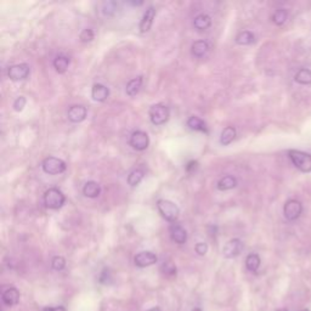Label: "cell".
Returning a JSON list of instances; mask_svg holds the SVG:
<instances>
[{
    "label": "cell",
    "mask_w": 311,
    "mask_h": 311,
    "mask_svg": "<svg viewBox=\"0 0 311 311\" xmlns=\"http://www.w3.org/2000/svg\"><path fill=\"white\" fill-rule=\"evenodd\" d=\"M289 158L293 164L299 169L303 173H310L311 171V155L305 152H301V151L297 150H291L288 152Z\"/></svg>",
    "instance_id": "cell-1"
},
{
    "label": "cell",
    "mask_w": 311,
    "mask_h": 311,
    "mask_svg": "<svg viewBox=\"0 0 311 311\" xmlns=\"http://www.w3.org/2000/svg\"><path fill=\"white\" fill-rule=\"evenodd\" d=\"M157 207H158V211L162 214V217L165 220L170 221V223L177 221L179 214H180V209H179L178 205L174 202L169 201V199H159L157 202Z\"/></svg>",
    "instance_id": "cell-2"
},
{
    "label": "cell",
    "mask_w": 311,
    "mask_h": 311,
    "mask_svg": "<svg viewBox=\"0 0 311 311\" xmlns=\"http://www.w3.org/2000/svg\"><path fill=\"white\" fill-rule=\"evenodd\" d=\"M66 197L58 189H49L44 195V203L48 208L58 209L64 204Z\"/></svg>",
    "instance_id": "cell-3"
},
{
    "label": "cell",
    "mask_w": 311,
    "mask_h": 311,
    "mask_svg": "<svg viewBox=\"0 0 311 311\" xmlns=\"http://www.w3.org/2000/svg\"><path fill=\"white\" fill-rule=\"evenodd\" d=\"M169 116H170L169 109L164 105H153L150 109V119L155 125H162L167 123Z\"/></svg>",
    "instance_id": "cell-4"
},
{
    "label": "cell",
    "mask_w": 311,
    "mask_h": 311,
    "mask_svg": "<svg viewBox=\"0 0 311 311\" xmlns=\"http://www.w3.org/2000/svg\"><path fill=\"white\" fill-rule=\"evenodd\" d=\"M43 170L49 175H57L66 170V163L56 157H48L43 162Z\"/></svg>",
    "instance_id": "cell-5"
},
{
    "label": "cell",
    "mask_w": 311,
    "mask_h": 311,
    "mask_svg": "<svg viewBox=\"0 0 311 311\" xmlns=\"http://www.w3.org/2000/svg\"><path fill=\"white\" fill-rule=\"evenodd\" d=\"M301 212H303V205L297 199H289L283 207V214H285L286 219L289 221L297 220L300 217Z\"/></svg>",
    "instance_id": "cell-6"
},
{
    "label": "cell",
    "mask_w": 311,
    "mask_h": 311,
    "mask_svg": "<svg viewBox=\"0 0 311 311\" xmlns=\"http://www.w3.org/2000/svg\"><path fill=\"white\" fill-rule=\"evenodd\" d=\"M243 247H245V245H243V242L241 241V239H238V238L230 239V241L227 242L223 248L224 257L227 258V259H232V258L238 257V255L242 253Z\"/></svg>",
    "instance_id": "cell-7"
},
{
    "label": "cell",
    "mask_w": 311,
    "mask_h": 311,
    "mask_svg": "<svg viewBox=\"0 0 311 311\" xmlns=\"http://www.w3.org/2000/svg\"><path fill=\"white\" fill-rule=\"evenodd\" d=\"M29 75V66L27 63H18L11 66L8 71V76L11 81L17 82L26 79Z\"/></svg>",
    "instance_id": "cell-8"
},
{
    "label": "cell",
    "mask_w": 311,
    "mask_h": 311,
    "mask_svg": "<svg viewBox=\"0 0 311 311\" xmlns=\"http://www.w3.org/2000/svg\"><path fill=\"white\" fill-rule=\"evenodd\" d=\"M130 145L137 151H144L149 147L150 137L145 131L137 130L134 131L130 136Z\"/></svg>",
    "instance_id": "cell-9"
},
{
    "label": "cell",
    "mask_w": 311,
    "mask_h": 311,
    "mask_svg": "<svg viewBox=\"0 0 311 311\" xmlns=\"http://www.w3.org/2000/svg\"><path fill=\"white\" fill-rule=\"evenodd\" d=\"M134 263L137 267L151 266L157 263V255L152 252H140L135 255Z\"/></svg>",
    "instance_id": "cell-10"
},
{
    "label": "cell",
    "mask_w": 311,
    "mask_h": 311,
    "mask_svg": "<svg viewBox=\"0 0 311 311\" xmlns=\"http://www.w3.org/2000/svg\"><path fill=\"white\" fill-rule=\"evenodd\" d=\"M2 299L3 303H4L6 306L16 305L18 300H20V292H18V289L15 287H9L3 289Z\"/></svg>",
    "instance_id": "cell-11"
},
{
    "label": "cell",
    "mask_w": 311,
    "mask_h": 311,
    "mask_svg": "<svg viewBox=\"0 0 311 311\" xmlns=\"http://www.w3.org/2000/svg\"><path fill=\"white\" fill-rule=\"evenodd\" d=\"M169 232H170V238L178 245H184L187 241V232L181 225L173 224L169 227Z\"/></svg>",
    "instance_id": "cell-12"
},
{
    "label": "cell",
    "mask_w": 311,
    "mask_h": 311,
    "mask_svg": "<svg viewBox=\"0 0 311 311\" xmlns=\"http://www.w3.org/2000/svg\"><path fill=\"white\" fill-rule=\"evenodd\" d=\"M68 119L73 123H81L87 118V109L84 106H81V105H76V106H72L68 110Z\"/></svg>",
    "instance_id": "cell-13"
},
{
    "label": "cell",
    "mask_w": 311,
    "mask_h": 311,
    "mask_svg": "<svg viewBox=\"0 0 311 311\" xmlns=\"http://www.w3.org/2000/svg\"><path fill=\"white\" fill-rule=\"evenodd\" d=\"M155 16H156L155 8H153V6H150V8L146 10V12L144 14L143 20H141V22H140V32L141 33L149 32V30L151 29V27H152Z\"/></svg>",
    "instance_id": "cell-14"
},
{
    "label": "cell",
    "mask_w": 311,
    "mask_h": 311,
    "mask_svg": "<svg viewBox=\"0 0 311 311\" xmlns=\"http://www.w3.org/2000/svg\"><path fill=\"white\" fill-rule=\"evenodd\" d=\"M91 96L95 101L103 102V101H106L107 97L110 96L109 88L105 87L102 84H94V87L91 89Z\"/></svg>",
    "instance_id": "cell-15"
},
{
    "label": "cell",
    "mask_w": 311,
    "mask_h": 311,
    "mask_svg": "<svg viewBox=\"0 0 311 311\" xmlns=\"http://www.w3.org/2000/svg\"><path fill=\"white\" fill-rule=\"evenodd\" d=\"M83 193L89 198H96L101 193V186L96 181H88L83 187Z\"/></svg>",
    "instance_id": "cell-16"
},
{
    "label": "cell",
    "mask_w": 311,
    "mask_h": 311,
    "mask_svg": "<svg viewBox=\"0 0 311 311\" xmlns=\"http://www.w3.org/2000/svg\"><path fill=\"white\" fill-rule=\"evenodd\" d=\"M209 50V45L204 41H197L191 46V52L195 57H202L207 54Z\"/></svg>",
    "instance_id": "cell-17"
},
{
    "label": "cell",
    "mask_w": 311,
    "mask_h": 311,
    "mask_svg": "<svg viewBox=\"0 0 311 311\" xmlns=\"http://www.w3.org/2000/svg\"><path fill=\"white\" fill-rule=\"evenodd\" d=\"M212 24V18L208 16L207 14H201L198 16L195 17L193 20V26H195L196 29L198 30H205L211 27Z\"/></svg>",
    "instance_id": "cell-18"
},
{
    "label": "cell",
    "mask_w": 311,
    "mask_h": 311,
    "mask_svg": "<svg viewBox=\"0 0 311 311\" xmlns=\"http://www.w3.org/2000/svg\"><path fill=\"white\" fill-rule=\"evenodd\" d=\"M187 127H189L190 129H192V130L202 131V133H205V134L208 133L207 124H205L202 119H199L198 117H190L189 121H187Z\"/></svg>",
    "instance_id": "cell-19"
},
{
    "label": "cell",
    "mask_w": 311,
    "mask_h": 311,
    "mask_svg": "<svg viewBox=\"0 0 311 311\" xmlns=\"http://www.w3.org/2000/svg\"><path fill=\"white\" fill-rule=\"evenodd\" d=\"M237 186V180L236 178H233L232 175H226V177L221 178L218 183V189L220 191H227L231 189H235Z\"/></svg>",
    "instance_id": "cell-20"
},
{
    "label": "cell",
    "mask_w": 311,
    "mask_h": 311,
    "mask_svg": "<svg viewBox=\"0 0 311 311\" xmlns=\"http://www.w3.org/2000/svg\"><path fill=\"white\" fill-rule=\"evenodd\" d=\"M70 57L64 56V55H58V56L54 60V67L57 73H64L70 66Z\"/></svg>",
    "instance_id": "cell-21"
},
{
    "label": "cell",
    "mask_w": 311,
    "mask_h": 311,
    "mask_svg": "<svg viewBox=\"0 0 311 311\" xmlns=\"http://www.w3.org/2000/svg\"><path fill=\"white\" fill-rule=\"evenodd\" d=\"M141 87H143V77H136L127 84V94L133 97L140 91Z\"/></svg>",
    "instance_id": "cell-22"
},
{
    "label": "cell",
    "mask_w": 311,
    "mask_h": 311,
    "mask_svg": "<svg viewBox=\"0 0 311 311\" xmlns=\"http://www.w3.org/2000/svg\"><path fill=\"white\" fill-rule=\"evenodd\" d=\"M236 137V129L233 127H226L221 131L220 135V143L224 145V146H227L235 140Z\"/></svg>",
    "instance_id": "cell-23"
},
{
    "label": "cell",
    "mask_w": 311,
    "mask_h": 311,
    "mask_svg": "<svg viewBox=\"0 0 311 311\" xmlns=\"http://www.w3.org/2000/svg\"><path fill=\"white\" fill-rule=\"evenodd\" d=\"M294 81L303 85L311 84V70H307V68L299 70L294 77Z\"/></svg>",
    "instance_id": "cell-24"
},
{
    "label": "cell",
    "mask_w": 311,
    "mask_h": 311,
    "mask_svg": "<svg viewBox=\"0 0 311 311\" xmlns=\"http://www.w3.org/2000/svg\"><path fill=\"white\" fill-rule=\"evenodd\" d=\"M254 42V34L249 30H243L236 37V43L238 45H249Z\"/></svg>",
    "instance_id": "cell-25"
},
{
    "label": "cell",
    "mask_w": 311,
    "mask_h": 311,
    "mask_svg": "<svg viewBox=\"0 0 311 311\" xmlns=\"http://www.w3.org/2000/svg\"><path fill=\"white\" fill-rule=\"evenodd\" d=\"M246 266H247V269L249 271H252V272H255L258 269H259L260 266V257L258 254H249L247 257V259H246Z\"/></svg>",
    "instance_id": "cell-26"
},
{
    "label": "cell",
    "mask_w": 311,
    "mask_h": 311,
    "mask_svg": "<svg viewBox=\"0 0 311 311\" xmlns=\"http://www.w3.org/2000/svg\"><path fill=\"white\" fill-rule=\"evenodd\" d=\"M145 171L143 169H135V170L131 171L128 177V184L130 186H137L139 184L141 183V180L144 179Z\"/></svg>",
    "instance_id": "cell-27"
},
{
    "label": "cell",
    "mask_w": 311,
    "mask_h": 311,
    "mask_svg": "<svg viewBox=\"0 0 311 311\" xmlns=\"http://www.w3.org/2000/svg\"><path fill=\"white\" fill-rule=\"evenodd\" d=\"M163 275L167 277H174L177 276V266L174 265L171 261H164L161 267Z\"/></svg>",
    "instance_id": "cell-28"
},
{
    "label": "cell",
    "mask_w": 311,
    "mask_h": 311,
    "mask_svg": "<svg viewBox=\"0 0 311 311\" xmlns=\"http://www.w3.org/2000/svg\"><path fill=\"white\" fill-rule=\"evenodd\" d=\"M287 15H288L287 11H286L285 9H280V10H277L272 16L273 23L277 24V26H282V24L286 22V20H287Z\"/></svg>",
    "instance_id": "cell-29"
},
{
    "label": "cell",
    "mask_w": 311,
    "mask_h": 311,
    "mask_svg": "<svg viewBox=\"0 0 311 311\" xmlns=\"http://www.w3.org/2000/svg\"><path fill=\"white\" fill-rule=\"evenodd\" d=\"M51 266L52 269L56 270V271H61L64 269V266H66V260H64L63 257H54L51 260Z\"/></svg>",
    "instance_id": "cell-30"
},
{
    "label": "cell",
    "mask_w": 311,
    "mask_h": 311,
    "mask_svg": "<svg viewBox=\"0 0 311 311\" xmlns=\"http://www.w3.org/2000/svg\"><path fill=\"white\" fill-rule=\"evenodd\" d=\"M103 14L107 15V16H111L113 15L117 10V3L116 2H106L103 3Z\"/></svg>",
    "instance_id": "cell-31"
},
{
    "label": "cell",
    "mask_w": 311,
    "mask_h": 311,
    "mask_svg": "<svg viewBox=\"0 0 311 311\" xmlns=\"http://www.w3.org/2000/svg\"><path fill=\"white\" fill-rule=\"evenodd\" d=\"M79 39H81V42H83V43L91 42L92 39H94V32H92V30L89 29V28L84 29L81 33V36H79Z\"/></svg>",
    "instance_id": "cell-32"
},
{
    "label": "cell",
    "mask_w": 311,
    "mask_h": 311,
    "mask_svg": "<svg viewBox=\"0 0 311 311\" xmlns=\"http://www.w3.org/2000/svg\"><path fill=\"white\" fill-rule=\"evenodd\" d=\"M26 102H27L26 98L23 96L17 97L14 102V110L16 111V112H21V111L24 109V106H26Z\"/></svg>",
    "instance_id": "cell-33"
},
{
    "label": "cell",
    "mask_w": 311,
    "mask_h": 311,
    "mask_svg": "<svg viewBox=\"0 0 311 311\" xmlns=\"http://www.w3.org/2000/svg\"><path fill=\"white\" fill-rule=\"evenodd\" d=\"M195 251H196V253L198 254V255H205V254H207V252H208V245H207V243H204V242L197 243L196 247H195Z\"/></svg>",
    "instance_id": "cell-34"
},
{
    "label": "cell",
    "mask_w": 311,
    "mask_h": 311,
    "mask_svg": "<svg viewBox=\"0 0 311 311\" xmlns=\"http://www.w3.org/2000/svg\"><path fill=\"white\" fill-rule=\"evenodd\" d=\"M197 168H198V163H197L196 161H191V162L187 163V165H186V170L189 171V173H191V171H193V170H196Z\"/></svg>",
    "instance_id": "cell-35"
},
{
    "label": "cell",
    "mask_w": 311,
    "mask_h": 311,
    "mask_svg": "<svg viewBox=\"0 0 311 311\" xmlns=\"http://www.w3.org/2000/svg\"><path fill=\"white\" fill-rule=\"evenodd\" d=\"M43 311H66L63 306H48L44 307Z\"/></svg>",
    "instance_id": "cell-36"
},
{
    "label": "cell",
    "mask_w": 311,
    "mask_h": 311,
    "mask_svg": "<svg viewBox=\"0 0 311 311\" xmlns=\"http://www.w3.org/2000/svg\"><path fill=\"white\" fill-rule=\"evenodd\" d=\"M147 311H161V309H159V307H152V309H150Z\"/></svg>",
    "instance_id": "cell-37"
},
{
    "label": "cell",
    "mask_w": 311,
    "mask_h": 311,
    "mask_svg": "<svg viewBox=\"0 0 311 311\" xmlns=\"http://www.w3.org/2000/svg\"><path fill=\"white\" fill-rule=\"evenodd\" d=\"M192 311H202L201 309H199V307H195V309H193Z\"/></svg>",
    "instance_id": "cell-38"
},
{
    "label": "cell",
    "mask_w": 311,
    "mask_h": 311,
    "mask_svg": "<svg viewBox=\"0 0 311 311\" xmlns=\"http://www.w3.org/2000/svg\"><path fill=\"white\" fill-rule=\"evenodd\" d=\"M277 311H287L286 309H280V310H277Z\"/></svg>",
    "instance_id": "cell-39"
},
{
    "label": "cell",
    "mask_w": 311,
    "mask_h": 311,
    "mask_svg": "<svg viewBox=\"0 0 311 311\" xmlns=\"http://www.w3.org/2000/svg\"><path fill=\"white\" fill-rule=\"evenodd\" d=\"M301 311H310L309 309H305V310H301Z\"/></svg>",
    "instance_id": "cell-40"
}]
</instances>
